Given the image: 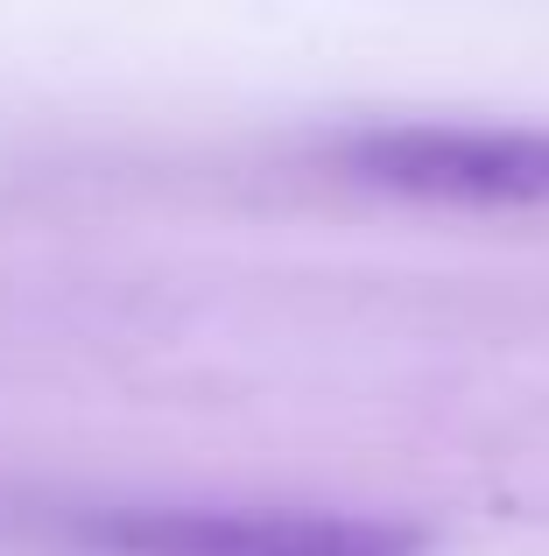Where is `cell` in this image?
<instances>
[{"instance_id": "1", "label": "cell", "mask_w": 549, "mask_h": 556, "mask_svg": "<svg viewBox=\"0 0 549 556\" xmlns=\"http://www.w3.org/2000/svg\"><path fill=\"white\" fill-rule=\"evenodd\" d=\"M64 535L99 556H416L423 535L345 507L261 501H106L64 515Z\"/></svg>"}, {"instance_id": "2", "label": "cell", "mask_w": 549, "mask_h": 556, "mask_svg": "<svg viewBox=\"0 0 549 556\" xmlns=\"http://www.w3.org/2000/svg\"><path fill=\"white\" fill-rule=\"evenodd\" d=\"M345 169L373 190L423 204H549V127L508 121H395L345 141Z\"/></svg>"}]
</instances>
